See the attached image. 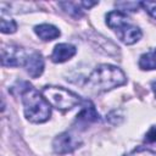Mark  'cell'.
Returning <instances> with one entry per match:
<instances>
[{"mask_svg": "<svg viewBox=\"0 0 156 156\" xmlns=\"http://www.w3.org/2000/svg\"><path fill=\"white\" fill-rule=\"evenodd\" d=\"M13 89H17L18 94L22 98L24 116L29 122L43 123L50 118L51 105L28 82H21V87L20 88L13 87Z\"/></svg>", "mask_w": 156, "mask_h": 156, "instance_id": "1", "label": "cell"}, {"mask_svg": "<svg viewBox=\"0 0 156 156\" xmlns=\"http://www.w3.org/2000/svg\"><path fill=\"white\" fill-rule=\"evenodd\" d=\"M124 72L113 65L98 66L85 79V88L93 93H104L126 84Z\"/></svg>", "mask_w": 156, "mask_h": 156, "instance_id": "2", "label": "cell"}, {"mask_svg": "<svg viewBox=\"0 0 156 156\" xmlns=\"http://www.w3.org/2000/svg\"><path fill=\"white\" fill-rule=\"evenodd\" d=\"M107 26L117 34L118 39L126 45H132L141 38V30L134 26L129 17L122 11H111L106 16Z\"/></svg>", "mask_w": 156, "mask_h": 156, "instance_id": "3", "label": "cell"}, {"mask_svg": "<svg viewBox=\"0 0 156 156\" xmlns=\"http://www.w3.org/2000/svg\"><path fill=\"white\" fill-rule=\"evenodd\" d=\"M43 95L46 99V101L55 108L61 111L71 110L78 105H82V99L78 94L65 89L62 87H54V85H46L43 88Z\"/></svg>", "mask_w": 156, "mask_h": 156, "instance_id": "4", "label": "cell"}, {"mask_svg": "<svg viewBox=\"0 0 156 156\" xmlns=\"http://www.w3.org/2000/svg\"><path fill=\"white\" fill-rule=\"evenodd\" d=\"M82 145L80 138L72 132H63L58 134L52 141V149L58 155H65L74 151Z\"/></svg>", "mask_w": 156, "mask_h": 156, "instance_id": "5", "label": "cell"}, {"mask_svg": "<svg viewBox=\"0 0 156 156\" xmlns=\"http://www.w3.org/2000/svg\"><path fill=\"white\" fill-rule=\"evenodd\" d=\"M28 55L29 52H27L22 48L13 45L4 46L1 50V63L2 66H10V67L24 66Z\"/></svg>", "mask_w": 156, "mask_h": 156, "instance_id": "6", "label": "cell"}, {"mask_svg": "<svg viewBox=\"0 0 156 156\" xmlns=\"http://www.w3.org/2000/svg\"><path fill=\"white\" fill-rule=\"evenodd\" d=\"M23 67L32 78H38L44 71V58L39 52L32 51L29 52Z\"/></svg>", "mask_w": 156, "mask_h": 156, "instance_id": "7", "label": "cell"}, {"mask_svg": "<svg viewBox=\"0 0 156 156\" xmlns=\"http://www.w3.org/2000/svg\"><path fill=\"white\" fill-rule=\"evenodd\" d=\"M77 52V48L68 43H61L55 45L52 54L50 56L51 61L55 63H62L69 58H72Z\"/></svg>", "mask_w": 156, "mask_h": 156, "instance_id": "8", "label": "cell"}, {"mask_svg": "<svg viewBox=\"0 0 156 156\" xmlns=\"http://www.w3.org/2000/svg\"><path fill=\"white\" fill-rule=\"evenodd\" d=\"M100 118H99V113L96 112L95 110V106L85 100L82 102V110L77 115V118H76V122L79 124V126H87L89 123H93V122H98Z\"/></svg>", "mask_w": 156, "mask_h": 156, "instance_id": "9", "label": "cell"}, {"mask_svg": "<svg viewBox=\"0 0 156 156\" xmlns=\"http://www.w3.org/2000/svg\"><path fill=\"white\" fill-rule=\"evenodd\" d=\"M34 32L35 34L44 41H50V40H54L56 38L60 37V29L52 24H48V23H43V24H39V26H35L34 27Z\"/></svg>", "mask_w": 156, "mask_h": 156, "instance_id": "10", "label": "cell"}, {"mask_svg": "<svg viewBox=\"0 0 156 156\" xmlns=\"http://www.w3.org/2000/svg\"><path fill=\"white\" fill-rule=\"evenodd\" d=\"M98 2H87V1H79V2H60L58 5L61 7H63V10L69 13L71 16L74 17H80L83 15V10L89 9L94 5H96Z\"/></svg>", "mask_w": 156, "mask_h": 156, "instance_id": "11", "label": "cell"}, {"mask_svg": "<svg viewBox=\"0 0 156 156\" xmlns=\"http://www.w3.org/2000/svg\"><path fill=\"white\" fill-rule=\"evenodd\" d=\"M139 67L145 71L156 69V48L143 54L139 58Z\"/></svg>", "mask_w": 156, "mask_h": 156, "instance_id": "12", "label": "cell"}, {"mask_svg": "<svg viewBox=\"0 0 156 156\" xmlns=\"http://www.w3.org/2000/svg\"><path fill=\"white\" fill-rule=\"evenodd\" d=\"M0 28H1V32L2 33H15L16 29H17V24L11 18H6V17H1V24H0Z\"/></svg>", "mask_w": 156, "mask_h": 156, "instance_id": "13", "label": "cell"}, {"mask_svg": "<svg viewBox=\"0 0 156 156\" xmlns=\"http://www.w3.org/2000/svg\"><path fill=\"white\" fill-rule=\"evenodd\" d=\"M140 6H143L144 10L156 20V1H143L140 2Z\"/></svg>", "mask_w": 156, "mask_h": 156, "instance_id": "14", "label": "cell"}, {"mask_svg": "<svg viewBox=\"0 0 156 156\" xmlns=\"http://www.w3.org/2000/svg\"><path fill=\"white\" fill-rule=\"evenodd\" d=\"M127 156H156V152H154L151 150H146V149H138Z\"/></svg>", "mask_w": 156, "mask_h": 156, "instance_id": "15", "label": "cell"}, {"mask_svg": "<svg viewBox=\"0 0 156 156\" xmlns=\"http://www.w3.org/2000/svg\"><path fill=\"white\" fill-rule=\"evenodd\" d=\"M145 141L156 144V127H151L150 130L145 135Z\"/></svg>", "mask_w": 156, "mask_h": 156, "instance_id": "16", "label": "cell"}, {"mask_svg": "<svg viewBox=\"0 0 156 156\" xmlns=\"http://www.w3.org/2000/svg\"><path fill=\"white\" fill-rule=\"evenodd\" d=\"M151 88H152V91H154V94H155V96H156V80H154V82L151 83Z\"/></svg>", "mask_w": 156, "mask_h": 156, "instance_id": "17", "label": "cell"}]
</instances>
